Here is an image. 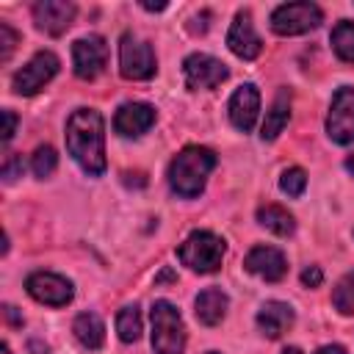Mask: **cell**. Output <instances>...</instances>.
I'll list each match as a JSON object with an SVG mask.
<instances>
[{
  "mask_svg": "<svg viewBox=\"0 0 354 354\" xmlns=\"http://www.w3.org/2000/svg\"><path fill=\"white\" fill-rule=\"evenodd\" d=\"M66 149L77 166L100 177L105 171V127L102 116L94 108H77L66 122Z\"/></svg>",
  "mask_w": 354,
  "mask_h": 354,
  "instance_id": "6da1fadb",
  "label": "cell"
},
{
  "mask_svg": "<svg viewBox=\"0 0 354 354\" xmlns=\"http://www.w3.org/2000/svg\"><path fill=\"white\" fill-rule=\"evenodd\" d=\"M216 169V152L207 147H185L169 163V185L177 196L194 199L202 194L207 174Z\"/></svg>",
  "mask_w": 354,
  "mask_h": 354,
  "instance_id": "7a4b0ae2",
  "label": "cell"
},
{
  "mask_svg": "<svg viewBox=\"0 0 354 354\" xmlns=\"http://www.w3.org/2000/svg\"><path fill=\"white\" fill-rule=\"evenodd\" d=\"M224 252H227V243L213 235L210 230H194L177 249V257L183 260V266H188L191 271H199V274H213L221 268V260H224Z\"/></svg>",
  "mask_w": 354,
  "mask_h": 354,
  "instance_id": "3957f363",
  "label": "cell"
},
{
  "mask_svg": "<svg viewBox=\"0 0 354 354\" xmlns=\"http://www.w3.org/2000/svg\"><path fill=\"white\" fill-rule=\"evenodd\" d=\"M152 348L158 354H183L185 348V324L180 310L166 299L152 304Z\"/></svg>",
  "mask_w": 354,
  "mask_h": 354,
  "instance_id": "277c9868",
  "label": "cell"
},
{
  "mask_svg": "<svg viewBox=\"0 0 354 354\" xmlns=\"http://www.w3.org/2000/svg\"><path fill=\"white\" fill-rule=\"evenodd\" d=\"M158 64H155V53L149 47V41L133 36V33H122L119 39V72L127 80H149L155 75Z\"/></svg>",
  "mask_w": 354,
  "mask_h": 354,
  "instance_id": "5b68a950",
  "label": "cell"
},
{
  "mask_svg": "<svg viewBox=\"0 0 354 354\" xmlns=\"http://www.w3.org/2000/svg\"><path fill=\"white\" fill-rule=\"evenodd\" d=\"M324 22V14L315 3H285L271 11V30L279 36H299Z\"/></svg>",
  "mask_w": 354,
  "mask_h": 354,
  "instance_id": "8992f818",
  "label": "cell"
},
{
  "mask_svg": "<svg viewBox=\"0 0 354 354\" xmlns=\"http://www.w3.org/2000/svg\"><path fill=\"white\" fill-rule=\"evenodd\" d=\"M58 66H61V61H58V55L55 53H50V50H39L17 75H14V80H11V88L17 91V94H22V97H30V94H36V91H41L55 75H58Z\"/></svg>",
  "mask_w": 354,
  "mask_h": 354,
  "instance_id": "52a82bcc",
  "label": "cell"
},
{
  "mask_svg": "<svg viewBox=\"0 0 354 354\" xmlns=\"http://www.w3.org/2000/svg\"><path fill=\"white\" fill-rule=\"evenodd\" d=\"M183 75H185V86L191 91H205V88H216L230 77V69L224 61L207 55V53H191L183 61Z\"/></svg>",
  "mask_w": 354,
  "mask_h": 354,
  "instance_id": "ba28073f",
  "label": "cell"
},
{
  "mask_svg": "<svg viewBox=\"0 0 354 354\" xmlns=\"http://www.w3.org/2000/svg\"><path fill=\"white\" fill-rule=\"evenodd\" d=\"M326 136L335 144L354 141V88L351 86H340L335 91L329 116H326Z\"/></svg>",
  "mask_w": 354,
  "mask_h": 354,
  "instance_id": "9c48e42d",
  "label": "cell"
},
{
  "mask_svg": "<svg viewBox=\"0 0 354 354\" xmlns=\"http://www.w3.org/2000/svg\"><path fill=\"white\" fill-rule=\"evenodd\" d=\"M25 290L36 301H41L47 307H64L75 296L72 282L66 277H61V274H53V271H36V274H30L25 279Z\"/></svg>",
  "mask_w": 354,
  "mask_h": 354,
  "instance_id": "30bf717a",
  "label": "cell"
},
{
  "mask_svg": "<svg viewBox=\"0 0 354 354\" xmlns=\"http://www.w3.org/2000/svg\"><path fill=\"white\" fill-rule=\"evenodd\" d=\"M72 64L80 80H94L108 64V44L102 36H83L72 44Z\"/></svg>",
  "mask_w": 354,
  "mask_h": 354,
  "instance_id": "8fae6325",
  "label": "cell"
},
{
  "mask_svg": "<svg viewBox=\"0 0 354 354\" xmlns=\"http://www.w3.org/2000/svg\"><path fill=\"white\" fill-rule=\"evenodd\" d=\"M227 47L243 61H252V58L260 55L263 41H260V36H257V30L252 25V14L249 11H238L235 14V19L230 25V33H227Z\"/></svg>",
  "mask_w": 354,
  "mask_h": 354,
  "instance_id": "7c38bea8",
  "label": "cell"
},
{
  "mask_svg": "<svg viewBox=\"0 0 354 354\" xmlns=\"http://www.w3.org/2000/svg\"><path fill=\"white\" fill-rule=\"evenodd\" d=\"M75 3H66V0H39L33 6V19H36V28L50 33V36H61L72 19H75Z\"/></svg>",
  "mask_w": 354,
  "mask_h": 354,
  "instance_id": "4fadbf2b",
  "label": "cell"
},
{
  "mask_svg": "<svg viewBox=\"0 0 354 354\" xmlns=\"http://www.w3.org/2000/svg\"><path fill=\"white\" fill-rule=\"evenodd\" d=\"M243 266H246V271L257 274V277L266 279V282H279V279L288 274V260H285V254H282L277 246H266V243L254 246V249L243 257Z\"/></svg>",
  "mask_w": 354,
  "mask_h": 354,
  "instance_id": "5bb4252c",
  "label": "cell"
},
{
  "mask_svg": "<svg viewBox=\"0 0 354 354\" xmlns=\"http://www.w3.org/2000/svg\"><path fill=\"white\" fill-rule=\"evenodd\" d=\"M155 124V108L147 102H124L113 116V130L124 138H138Z\"/></svg>",
  "mask_w": 354,
  "mask_h": 354,
  "instance_id": "9a60e30c",
  "label": "cell"
},
{
  "mask_svg": "<svg viewBox=\"0 0 354 354\" xmlns=\"http://www.w3.org/2000/svg\"><path fill=\"white\" fill-rule=\"evenodd\" d=\"M230 122L241 130V133H249L257 122V111H260V91L257 86L252 83H243L238 86V91L230 97Z\"/></svg>",
  "mask_w": 354,
  "mask_h": 354,
  "instance_id": "2e32d148",
  "label": "cell"
},
{
  "mask_svg": "<svg viewBox=\"0 0 354 354\" xmlns=\"http://www.w3.org/2000/svg\"><path fill=\"white\" fill-rule=\"evenodd\" d=\"M290 326H293V307H290V304H285V301H266V304L257 310V329H260L266 337L277 340V337H282Z\"/></svg>",
  "mask_w": 354,
  "mask_h": 354,
  "instance_id": "e0dca14e",
  "label": "cell"
},
{
  "mask_svg": "<svg viewBox=\"0 0 354 354\" xmlns=\"http://www.w3.org/2000/svg\"><path fill=\"white\" fill-rule=\"evenodd\" d=\"M227 304H230V299H227L224 290H218V288H205V290L196 296V301H194L196 321L205 324V326L221 324V318L227 315Z\"/></svg>",
  "mask_w": 354,
  "mask_h": 354,
  "instance_id": "ac0fdd59",
  "label": "cell"
},
{
  "mask_svg": "<svg viewBox=\"0 0 354 354\" xmlns=\"http://www.w3.org/2000/svg\"><path fill=\"white\" fill-rule=\"evenodd\" d=\"M72 332H75L77 343L83 348H88V351H97L105 343V324H102V318L97 313H80L75 318V324H72Z\"/></svg>",
  "mask_w": 354,
  "mask_h": 354,
  "instance_id": "d6986e66",
  "label": "cell"
},
{
  "mask_svg": "<svg viewBox=\"0 0 354 354\" xmlns=\"http://www.w3.org/2000/svg\"><path fill=\"white\" fill-rule=\"evenodd\" d=\"M288 119H290V94L282 88V91L274 97L271 108L266 111V122H263V127H260V138H263V141H274V138L285 130Z\"/></svg>",
  "mask_w": 354,
  "mask_h": 354,
  "instance_id": "ffe728a7",
  "label": "cell"
},
{
  "mask_svg": "<svg viewBox=\"0 0 354 354\" xmlns=\"http://www.w3.org/2000/svg\"><path fill=\"white\" fill-rule=\"evenodd\" d=\"M257 221H260L268 232H274V235H290V232L296 230L293 216H290L285 207H279V205H266V207H260V210H257Z\"/></svg>",
  "mask_w": 354,
  "mask_h": 354,
  "instance_id": "44dd1931",
  "label": "cell"
},
{
  "mask_svg": "<svg viewBox=\"0 0 354 354\" xmlns=\"http://www.w3.org/2000/svg\"><path fill=\"white\" fill-rule=\"evenodd\" d=\"M332 50L337 53L340 61L354 64V22L343 19L332 28Z\"/></svg>",
  "mask_w": 354,
  "mask_h": 354,
  "instance_id": "7402d4cb",
  "label": "cell"
},
{
  "mask_svg": "<svg viewBox=\"0 0 354 354\" xmlns=\"http://www.w3.org/2000/svg\"><path fill=\"white\" fill-rule=\"evenodd\" d=\"M116 332L124 343H136L141 337V313L136 304H127L116 315Z\"/></svg>",
  "mask_w": 354,
  "mask_h": 354,
  "instance_id": "603a6c76",
  "label": "cell"
},
{
  "mask_svg": "<svg viewBox=\"0 0 354 354\" xmlns=\"http://www.w3.org/2000/svg\"><path fill=\"white\" fill-rule=\"evenodd\" d=\"M332 304H335V310L343 313V315H351V313H354V271L346 274V277L335 285V290H332Z\"/></svg>",
  "mask_w": 354,
  "mask_h": 354,
  "instance_id": "cb8c5ba5",
  "label": "cell"
},
{
  "mask_svg": "<svg viewBox=\"0 0 354 354\" xmlns=\"http://www.w3.org/2000/svg\"><path fill=\"white\" fill-rule=\"evenodd\" d=\"M55 166H58V155H55V149H53L50 144L36 147V152H33V158H30V169H33V174L44 180V177H50V174L55 171Z\"/></svg>",
  "mask_w": 354,
  "mask_h": 354,
  "instance_id": "d4e9b609",
  "label": "cell"
},
{
  "mask_svg": "<svg viewBox=\"0 0 354 354\" xmlns=\"http://www.w3.org/2000/svg\"><path fill=\"white\" fill-rule=\"evenodd\" d=\"M279 188L288 194V196H301L304 194V188H307V174H304V169L301 166H290V169H285L282 171V177H279Z\"/></svg>",
  "mask_w": 354,
  "mask_h": 354,
  "instance_id": "484cf974",
  "label": "cell"
},
{
  "mask_svg": "<svg viewBox=\"0 0 354 354\" xmlns=\"http://www.w3.org/2000/svg\"><path fill=\"white\" fill-rule=\"evenodd\" d=\"M17 44H19V33L8 22H0V61L3 64L11 58V53L17 50Z\"/></svg>",
  "mask_w": 354,
  "mask_h": 354,
  "instance_id": "4316f807",
  "label": "cell"
},
{
  "mask_svg": "<svg viewBox=\"0 0 354 354\" xmlns=\"http://www.w3.org/2000/svg\"><path fill=\"white\" fill-rule=\"evenodd\" d=\"M22 169H25V160H22V155H8L6 158V163H3V169H0V174H3V180L6 183H14L17 177H22Z\"/></svg>",
  "mask_w": 354,
  "mask_h": 354,
  "instance_id": "83f0119b",
  "label": "cell"
},
{
  "mask_svg": "<svg viewBox=\"0 0 354 354\" xmlns=\"http://www.w3.org/2000/svg\"><path fill=\"white\" fill-rule=\"evenodd\" d=\"M0 116H3V130H0L3 136H0V141H3V144H8V141L14 138V133H17V113L6 108Z\"/></svg>",
  "mask_w": 354,
  "mask_h": 354,
  "instance_id": "f1b7e54d",
  "label": "cell"
},
{
  "mask_svg": "<svg viewBox=\"0 0 354 354\" xmlns=\"http://www.w3.org/2000/svg\"><path fill=\"white\" fill-rule=\"evenodd\" d=\"M321 279H324V274H321V268H318V266H307V268L301 271V282H304L307 288H318V285H321Z\"/></svg>",
  "mask_w": 354,
  "mask_h": 354,
  "instance_id": "f546056e",
  "label": "cell"
},
{
  "mask_svg": "<svg viewBox=\"0 0 354 354\" xmlns=\"http://www.w3.org/2000/svg\"><path fill=\"white\" fill-rule=\"evenodd\" d=\"M3 310H6V318H8V321H11L14 326H22V318L17 315V307H11V304H6Z\"/></svg>",
  "mask_w": 354,
  "mask_h": 354,
  "instance_id": "4dcf8cb0",
  "label": "cell"
},
{
  "mask_svg": "<svg viewBox=\"0 0 354 354\" xmlns=\"http://www.w3.org/2000/svg\"><path fill=\"white\" fill-rule=\"evenodd\" d=\"M315 354H348L343 346H321Z\"/></svg>",
  "mask_w": 354,
  "mask_h": 354,
  "instance_id": "1f68e13d",
  "label": "cell"
},
{
  "mask_svg": "<svg viewBox=\"0 0 354 354\" xmlns=\"http://www.w3.org/2000/svg\"><path fill=\"white\" fill-rule=\"evenodd\" d=\"M147 11H163L166 8V3H141Z\"/></svg>",
  "mask_w": 354,
  "mask_h": 354,
  "instance_id": "d6a6232c",
  "label": "cell"
},
{
  "mask_svg": "<svg viewBox=\"0 0 354 354\" xmlns=\"http://www.w3.org/2000/svg\"><path fill=\"white\" fill-rule=\"evenodd\" d=\"M346 169L354 174V155H348V158H346Z\"/></svg>",
  "mask_w": 354,
  "mask_h": 354,
  "instance_id": "836d02e7",
  "label": "cell"
},
{
  "mask_svg": "<svg viewBox=\"0 0 354 354\" xmlns=\"http://www.w3.org/2000/svg\"><path fill=\"white\" fill-rule=\"evenodd\" d=\"M282 354H301V351H299V348H296V346H288V348H285V351H282Z\"/></svg>",
  "mask_w": 354,
  "mask_h": 354,
  "instance_id": "e575fe53",
  "label": "cell"
},
{
  "mask_svg": "<svg viewBox=\"0 0 354 354\" xmlns=\"http://www.w3.org/2000/svg\"><path fill=\"white\" fill-rule=\"evenodd\" d=\"M0 354H11V348H8V343H3V346H0Z\"/></svg>",
  "mask_w": 354,
  "mask_h": 354,
  "instance_id": "d590c367",
  "label": "cell"
},
{
  "mask_svg": "<svg viewBox=\"0 0 354 354\" xmlns=\"http://www.w3.org/2000/svg\"><path fill=\"white\" fill-rule=\"evenodd\" d=\"M207 354H218V351H207Z\"/></svg>",
  "mask_w": 354,
  "mask_h": 354,
  "instance_id": "8d00e7d4",
  "label": "cell"
}]
</instances>
